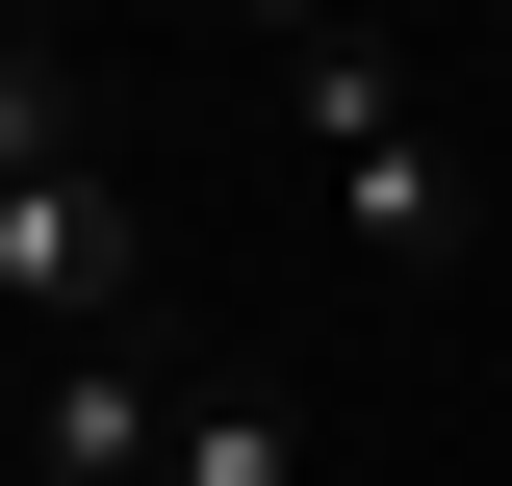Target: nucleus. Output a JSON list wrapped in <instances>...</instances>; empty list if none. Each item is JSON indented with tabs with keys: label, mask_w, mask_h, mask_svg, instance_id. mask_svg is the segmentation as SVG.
<instances>
[{
	"label": "nucleus",
	"mask_w": 512,
	"mask_h": 486,
	"mask_svg": "<svg viewBox=\"0 0 512 486\" xmlns=\"http://www.w3.org/2000/svg\"><path fill=\"white\" fill-rule=\"evenodd\" d=\"M26 461H52V486H154V461H180V384H154V359H52V384H26Z\"/></svg>",
	"instance_id": "obj_3"
},
{
	"label": "nucleus",
	"mask_w": 512,
	"mask_h": 486,
	"mask_svg": "<svg viewBox=\"0 0 512 486\" xmlns=\"http://www.w3.org/2000/svg\"><path fill=\"white\" fill-rule=\"evenodd\" d=\"M154 486H308V410H282V384H205V410H180V461H154Z\"/></svg>",
	"instance_id": "obj_4"
},
{
	"label": "nucleus",
	"mask_w": 512,
	"mask_h": 486,
	"mask_svg": "<svg viewBox=\"0 0 512 486\" xmlns=\"http://www.w3.org/2000/svg\"><path fill=\"white\" fill-rule=\"evenodd\" d=\"M0 307H52L77 359H103L128 307H154V205H128L103 154H77V180H0Z\"/></svg>",
	"instance_id": "obj_2"
},
{
	"label": "nucleus",
	"mask_w": 512,
	"mask_h": 486,
	"mask_svg": "<svg viewBox=\"0 0 512 486\" xmlns=\"http://www.w3.org/2000/svg\"><path fill=\"white\" fill-rule=\"evenodd\" d=\"M282 128H308V180H333L359 256H461V154H436V103H410L384 26H282Z\"/></svg>",
	"instance_id": "obj_1"
},
{
	"label": "nucleus",
	"mask_w": 512,
	"mask_h": 486,
	"mask_svg": "<svg viewBox=\"0 0 512 486\" xmlns=\"http://www.w3.org/2000/svg\"><path fill=\"white\" fill-rule=\"evenodd\" d=\"M0 180H77V52L52 26H0Z\"/></svg>",
	"instance_id": "obj_5"
}]
</instances>
